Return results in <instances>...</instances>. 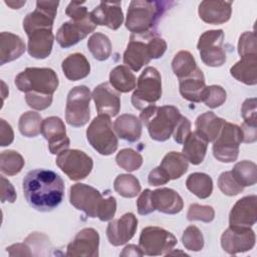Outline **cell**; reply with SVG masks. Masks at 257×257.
<instances>
[{
	"label": "cell",
	"instance_id": "1",
	"mask_svg": "<svg viewBox=\"0 0 257 257\" xmlns=\"http://www.w3.org/2000/svg\"><path fill=\"white\" fill-rule=\"evenodd\" d=\"M22 189L28 204L40 212L52 211L64 197L63 180L50 170L36 169L27 173Z\"/></svg>",
	"mask_w": 257,
	"mask_h": 257
},
{
	"label": "cell",
	"instance_id": "2",
	"mask_svg": "<svg viewBox=\"0 0 257 257\" xmlns=\"http://www.w3.org/2000/svg\"><path fill=\"white\" fill-rule=\"evenodd\" d=\"M181 117L180 110L174 105L157 106L153 104L144 108L140 114L150 137L158 142H165L170 139Z\"/></svg>",
	"mask_w": 257,
	"mask_h": 257
},
{
	"label": "cell",
	"instance_id": "3",
	"mask_svg": "<svg viewBox=\"0 0 257 257\" xmlns=\"http://www.w3.org/2000/svg\"><path fill=\"white\" fill-rule=\"evenodd\" d=\"M168 2L134 0L130 3L125 27L133 34L141 35L151 31L167 9Z\"/></svg>",
	"mask_w": 257,
	"mask_h": 257
},
{
	"label": "cell",
	"instance_id": "4",
	"mask_svg": "<svg viewBox=\"0 0 257 257\" xmlns=\"http://www.w3.org/2000/svg\"><path fill=\"white\" fill-rule=\"evenodd\" d=\"M59 84L55 71L46 67H27L15 77L16 87L25 93L52 95Z\"/></svg>",
	"mask_w": 257,
	"mask_h": 257
},
{
	"label": "cell",
	"instance_id": "5",
	"mask_svg": "<svg viewBox=\"0 0 257 257\" xmlns=\"http://www.w3.org/2000/svg\"><path fill=\"white\" fill-rule=\"evenodd\" d=\"M162 96V77L157 68L148 66L141 73L137 88L132 95V103L137 109L143 110L155 104Z\"/></svg>",
	"mask_w": 257,
	"mask_h": 257
},
{
	"label": "cell",
	"instance_id": "6",
	"mask_svg": "<svg viewBox=\"0 0 257 257\" xmlns=\"http://www.w3.org/2000/svg\"><path fill=\"white\" fill-rule=\"evenodd\" d=\"M86 139L90 146L100 155L109 156L117 149V138L112 130L109 116L98 114L86 130Z\"/></svg>",
	"mask_w": 257,
	"mask_h": 257
},
{
	"label": "cell",
	"instance_id": "7",
	"mask_svg": "<svg viewBox=\"0 0 257 257\" xmlns=\"http://www.w3.org/2000/svg\"><path fill=\"white\" fill-rule=\"evenodd\" d=\"M243 142L241 126L225 122L213 144V155L222 163L235 162L239 155V146Z\"/></svg>",
	"mask_w": 257,
	"mask_h": 257
},
{
	"label": "cell",
	"instance_id": "8",
	"mask_svg": "<svg viewBox=\"0 0 257 257\" xmlns=\"http://www.w3.org/2000/svg\"><path fill=\"white\" fill-rule=\"evenodd\" d=\"M90 90L85 85H78L69 90L65 106V119L71 126H83L90 117Z\"/></svg>",
	"mask_w": 257,
	"mask_h": 257
},
{
	"label": "cell",
	"instance_id": "9",
	"mask_svg": "<svg viewBox=\"0 0 257 257\" xmlns=\"http://www.w3.org/2000/svg\"><path fill=\"white\" fill-rule=\"evenodd\" d=\"M176 244L177 238L171 232L157 226L144 228L139 239L140 248L149 256L168 255Z\"/></svg>",
	"mask_w": 257,
	"mask_h": 257
},
{
	"label": "cell",
	"instance_id": "10",
	"mask_svg": "<svg viewBox=\"0 0 257 257\" xmlns=\"http://www.w3.org/2000/svg\"><path fill=\"white\" fill-rule=\"evenodd\" d=\"M224 32L222 29L205 31L199 38L197 48L202 61L211 67H218L226 62L227 55L223 47Z\"/></svg>",
	"mask_w": 257,
	"mask_h": 257
},
{
	"label": "cell",
	"instance_id": "11",
	"mask_svg": "<svg viewBox=\"0 0 257 257\" xmlns=\"http://www.w3.org/2000/svg\"><path fill=\"white\" fill-rule=\"evenodd\" d=\"M58 168L72 181L85 179L93 168L92 159L79 150H65L58 154L56 161Z\"/></svg>",
	"mask_w": 257,
	"mask_h": 257
},
{
	"label": "cell",
	"instance_id": "12",
	"mask_svg": "<svg viewBox=\"0 0 257 257\" xmlns=\"http://www.w3.org/2000/svg\"><path fill=\"white\" fill-rule=\"evenodd\" d=\"M69 193V201L73 207L83 211L90 218L97 217L104 199L98 190L91 186L78 183L70 187Z\"/></svg>",
	"mask_w": 257,
	"mask_h": 257
},
{
	"label": "cell",
	"instance_id": "13",
	"mask_svg": "<svg viewBox=\"0 0 257 257\" xmlns=\"http://www.w3.org/2000/svg\"><path fill=\"white\" fill-rule=\"evenodd\" d=\"M254 231L249 228L229 227L221 236V246L230 255L243 253L251 250L255 245Z\"/></svg>",
	"mask_w": 257,
	"mask_h": 257
},
{
	"label": "cell",
	"instance_id": "14",
	"mask_svg": "<svg viewBox=\"0 0 257 257\" xmlns=\"http://www.w3.org/2000/svg\"><path fill=\"white\" fill-rule=\"evenodd\" d=\"M58 5V1H37L35 10L28 13L23 20L26 34L42 28L52 29Z\"/></svg>",
	"mask_w": 257,
	"mask_h": 257
},
{
	"label": "cell",
	"instance_id": "15",
	"mask_svg": "<svg viewBox=\"0 0 257 257\" xmlns=\"http://www.w3.org/2000/svg\"><path fill=\"white\" fill-rule=\"evenodd\" d=\"M41 134L48 142L51 154L58 155L69 148L70 141L66 135L64 122L60 117L49 116L42 120Z\"/></svg>",
	"mask_w": 257,
	"mask_h": 257
},
{
	"label": "cell",
	"instance_id": "16",
	"mask_svg": "<svg viewBox=\"0 0 257 257\" xmlns=\"http://www.w3.org/2000/svg\"><path fill=\"white\" fill-rule=\"evenodd\" d=\"M96 24L91 20L90 16L81 21L64 22L56 33V41L63 48L75 45L85 38L89 33L93 32Z\"/></svg>",
	"mask_w": 257,
	"mask_h": 257
},
{
	"label": "cell",
	"instance_id": "17",
	"mask_svg": "<svg viewBox=\"0 0 257 257\" xmlns=\"http://www.w3.org/2000/svg\"><path fill=\"white\" fill-rule=\"evenodd\" d=\"M257 221V197L246 196L236 202L229 214V227L249 228Z\"/></svg>",
	"mask_w": 257,
	"mask_h": 257
},
{
	"label": "cell",
	"instance_id": "18",
	"mask_svg": "<svg viewBox=\"0 0 257 257\" xmlns=\"http://www.w3.org/2000/svg\"><path fill=\"white\" fill-rule=\"evenodd\" d=\"M99 235L93 228H84L79 231L74 239L68 244L66 249V256H98Z\"/></svg>",
	"mask_w": 257,
	"mask_h": 257
},
{
	"label": "cell",
	"instance_id": "19",
	"mask_svg": "<svg viewBox=\"0 0 257 257\" xmlns=\"http://www.w3.org/2000/svg\"><path fill=\"white\" fill-rule=\"evenodd\" d=\"M138 228V219L133 213H125L120 218L112 220L106 228V237L113 246H120L128 242Z\"/></svg>",
	"mask_w": 257,
	"mask_h": 257
},
{
	"label": "cell",
	"instance_id": "20",
	"mask_svg": "<svg viewBox=\"0 0 257 257\" xmlns=\"http://www.w3.org/2000/svg\"><path fill=\"white\" fill-rule=\"evenodd\" d=\"M92 98L98 114L115 116L120 109L119 94L114 91L107 82L98 84L92 91Z\"/></svg>",
	"mask_w": 257,
	"mask_h": 257
},
{
	"label": "cell",
	"instance_id": "21",
	"mask_svg": "<svg viewBox=\"0 0 257 257\" xmlns=\"http://www.w3.org/2000/svg\"><path fill=\"white\" fill-rule=\"evenodd\" d=\"M90 18L96 25L106 26L112 30L118 29L123 21L120 2H100L99 5L90 12Z\"/></svg>",
	"mask_w": 257,
	"mask_h": 257
},
{
	"label": "cell",
	"instance_id": "22",
	"mask_svg": "<svg viewBox=\"0 0 257 257\" xmlns=\"http://www.w3.org/2000/svg\"><path fill=\"white\" fill-rule=\"evenodd\" d=\"M200 18L209 24H222L227 22L232 13V2L205 0L199 5Z\"/></svg>",
	"mask_w": 257,
	"mask_h": 257
},
{
	"label": "cell",
	"instance_id": "23",
	"mask_svg": "<svg viewBox=\"0 0 257 257\" xmlns=\"http://www.w3.org/2000/svg\"><path fill=\"white\" fill-rule=\"evenodd\" d=\"M27 36V50L30 56L37 59H44L50 55L54 41L52 29H37L28 33Z\"/></svg>",
	"mask_w": 257,
	"mask_h": 257
},
{
	"label": "cell",
	"instance_id": "24",
	"mask_svg": "<svg viewBox=\"0 0 257 257\" xmlns=\"http://www.w3.org/2000/svg\"><path fill=\"white\" fill-rule=\"evenodd\" d=\"M151 197L155 210L165 214H178L184 207L182 197L170 188H161L152 191Z\"/></svg>",
	"mask_w": 257,
	"mask_h": 257
},
{
	"label": "cell",
	"instance_id": "25",
	"mask_svg": "<svg viewBox=\"0 0 257 257\" xmlns=\"http://www.w3.org/2000/svg\"><path fill=\"white\" fill-rule=\"evenodd\" d=\"M151 61L147 42L131 36V40L123 53V63L134 71H139L144 65Z\"/></svg>",
	"mask_w": 257,
	"mask_h": 257
},
{
	"label": "cell",
	"instance_id": "26",
	"mask_svg": "<svg viewBox=\"0 0 257 257\" xmlns=\"http://www.w3.org/2000/svg\"><path fill=\"white\" fill-rule=\"evenodd\" d=\"M206 87L204 74L199 67L190 76L180 79V93L185 99L192 102L203 100Z\"/></svg>",
	"mask_w": 257,
	"mask_h": 257
},
{
	"label": "cell",
	"instance_id": "27",
	"mask_svg": "<svg viewBox=\"0 0 257 257\" xmlns=\"http://www.w3.org/2000/svg\"><path fill=\"white\" fill-rule=\"evenodd\" d=\"M26 50L24 41L16 34L1 32L0 34V64L19 58Z\"/></svg>",
	"mask_w": 257,
	"mask_h": 257
},
{
	"label": "cell",
	"instance_id": "28",
	"mask_svg": "<svg viewBox=\"0 0 257 257\" xmlns=\"http://www.w3.org/2000/svg\"><path fill=\"white\" fill-rule=\"evenodd\" d=\"M225 122V119L217 116L212 111L204 112L196 119V133L207 143L214 142L218 138Z\"/></svg>",
	"mask_w": 257,
	"mask_h": 257
},
{
	"label": "cell",
	"instance_id": "29",
	"mask_svg": "<svg viewBox=\"0 0 257 257\" xmlns=\"http://www.w3.org/2000/svg\"><path fill=\"white\" fill-rule=\"evenodd\" d=\"M65 77L71 81H76L86 77L90 72V64L81 53L68 55L61 63Z\"/></svg>",
	"mask_w": 257,
	"mask_h": 257
},
{
	"label": "cell",
	"instance_id": "30",
	"mask_svg": "<svg viewBox=\"0 0 257 257\" xmlns=\"http://www.w3.org/2000/svg\"><path fill=\"white\" fill-rule=\"evenodd\" d=\"M113 128L120 139L131 143L139 141L142 136L141 120L134 114L124 113L118 116L113 123Z\"/></svg>",
	"mask_w": 257,
	"mask_h": 257
},
{
	"label": "cell",
	"instance_id": "31",
	"mask_svg": "<svg viewBox=\"0 0 257 257\" xmlns=\"http://www.w3.org/2000/svg\"><path fill=\"white\" fill-rule=\"evenodd\" d=\"M230 73L234 78L247 85H255L257 83V55L242 56L230 68Z\"/></svg>",
	"mask_w": 257,
	"mask_h": 257
},
{
	"label": "cell",
	"instance_id": "32",
	"mask_svg": "<svg viewBox=\"0 0 257 257\" xmlns=\"http://www.w3.org/2000/svg\"><path fill=\"white\" fill-rule=\"evenodd\" d=\"M208 143L196 132H191L189 137L184 142L183 155L188 162L193 165H199L204 161L207 153Z\"/></svg>",
	"mask_w": 257,
	"mask_h": 257
},
{
	"label": "cell",
	"instance_id": "33",
	"mask_svg": "<svg viewBox=\"0 0 257 257\" xmlns=\"http://www.w3.org/2000/svg\"><path fill=\"white\" fill-rule=\"evenodd\" d=\"M160 167L168 175L170 180H177L188 171L189 162L182 153L170 152L164 157Z\"/></svg>",
	"mask_w": 257,
	"mask_h": 257
},
{
	"label": "cell",
	"instance_id": "34",
	"mask_svg": "<svg viewBox=\"0 0 257 257\" xmlns=\"http://www.w3.org/2000/svg\"><path fill=\"white\" fill-rule=\"evenodd\" d=\"M109 83L118 92H130L136 88L137 79L127 66L118 65L110 71Z\"/></svg>",
	"mask_w": 257,
	"mask_h": 257
},
{
	"label": "cell",
	"instance_id": "35",
	"mask_svg": "<svg viewBox=\"0 0 257 257\" xmlns=\"http://www.w3.org/2000/svg\"><path fill=\"white\" fill-rule=\"evenodd\" d=\"M186 187L199 199H207L213 192V181L205 173H193L187 178Z\"/></svg>",
	"mask_w": 257,
	"mask_h": 257
},
{
	"label": "cell",
	"instance_id": "36",
	"mask_svg": "<svg viewBox=\"0 0 257 257\" xmlns=\"http://www.w3.org/2000/svg\"><path fill=\"white\" fill-rule=\"evenodd\" d=\"M197 67L194 56L187 50L179 51L172 61L173 71L179 80L190 76Z\"/></svg>",
	"mask_w": 257,
	"mask_h": 257
},
{
	"label": "cell",
	"instance_id": "37",
	"mask_svg": "<svg viewBox=\"0 0 257 257\" xmlns=\"http://www.w3.org/2000/svg\"><path fill=\"white\" fill-rule=\"evenodd\" d=\"M236 181L243 187L253 186L257 182V166L251 161H241L237 163L231 171Z\"/></svg>",
	"mask_w": 257,
	"mask_h": 257
},
{
	"label": "cell",
	"instance_id": "38",
	"mask_svg": "<svg viewBox=\"0 0 257 257\" xmlns=\"http://www.w3.org/2000/svg\"><path fill=\"white\" fill-rule=\"evenodd\" d=\"M87 47L92 56L99 61L106 60L111 54V43L109 38L102 33H94L87 40Z\"/></svg>",
	"mask_w": 257,
	"mask_h": 257
},
{
	"label": "cell",
	"instance_id": "39",
	"mask_svg": "<svg viewBox=\"0 0 257 257\" xmlns=\"http://www.w3.org/2000/svg\"><path fill=\"white\" fill-rule=\"evenodd\" d=\"M113 189L121 197L135 198L141 192V185L135 176L121 174L115 178Z\"/></svg>",
	"mask_w": 257,
	"mask_h": 257
},
{
	"label": "cell",
	"instance_id": "40",
	"mask_svg": "<svg viewBox=\"0 0 257 257\" xmlns=\"http://www.w3.org/2000/svg\"><path fill=\"white\" fill-rule=\"evenodd\" d=\"M41 115L35 111L24 112L18 122V128L22 136L26 138H34L41 133Z\"/></svg>",
	"mask_w": 257,
	"mask_h": 257
},
{
	"label": "cell",
	"instance_id": "41",
	"mask_svg": "<svg viewBox=\"0 0 257 257\" xmlns=\"http://www.w3.org/2000/svg\"><path fill=\"white\" fill-rule=\"evenodd\" d=\"M23 157L12 150L3 151L0 156L1 172L7 176H14L21 172L24 167Z\"/></svg>",
	"mask_w": 257,
	"mask_h": 257
},
{
	"label": "cell",
	"instance_id": "42",
	"mask_svg": "<svg viewBox=\"0 0 257 257\" xmlns=\"http://www.w3.org/2000/svg\"><path fill=\"white\" fill-rule=\"evenodd\" d=\"M115 162L118 167L126 172H134L142 167L143 157L133 149H122L117 153Z\"/></svg>",
	"mask_w": 257,
	"mask_h": 257
},
{
	"label": "cell",
	"instance_id": "43",
	"mask_svg": "<svg viewBox=\"0 0 257 257\" xmlns=\"http://www.w3.org/2000/svg\"><path fill=\"white\" fill-rule=\"evenodd\" d=\"M182 242L187 250L198 252L204 247V237L201 230L191 225L187 227L182 236Z\"/></svg>",
	"mask_w": 257,
	"mask_h": 257
},
{
	"label": "cell",
	"instance_id": "44",
	"mask_svg": "<svg viewBox=\"0 0 257 257\" xmlns=\"http://www.w3.org/2000/svg\"><path fill=\"white\" fill-rule=\"evenodd\" d=\"M218 187L221 192L227 196H236L244 190V187L241 186L233 177L231 171L224 172L219 176Z\"/></svg>",
	"mask_w": 257,
	"mask_h": 257
},
{
	"label": "cell",
	"instance_id": "45",
	"mask_svg": "<svg viewBox=\"0 0 257 257\" xmlns=\"http://www.w3.org/2000/svg\"><path fill=\"white\" fill-rule=\"evenodd\" d=\"M227 98L226 90L220 85H210L206 87L203 100L210 108H216L222 105Z\"/></svg>",
	"mask_w": 257,
	"mask_h": 257
},
{
	"label": "cell",
	"instance_id": "46",
	"mask_svg": "<svg viewBox=\"0 0 257 257\" xmlns=\"http://www.w3.org/2000/svg\"><path fill=\"white\" fill-rule=\"evenodd\" d=\"M215 218V211L213 207L207 205L192 204L189 207L187 213V219L189 221H202L205 223H210Z\"/></svg>",
	"mask_w": 257,
	"mask_h": 257
},
{
	"label": "cell",
	"instance_id": "47",
	"mask_svg": "<svg viewBox=\"0 0 257 257\" xmlns=\"http://www.w3.org/2000/svg\"><path fill=\"white\" fill-rule=\"evenodd\" d=\"M238 53L241 57L257 55V43L253 31H246L240 35L238 41Z\"/></svg>",
	"mask_w": 257,
	"mask_h": 257
},
{
	"label": "cell",
	"instance_id": "48",
	"mask_svg": "<svg viewBox=\"0 0 257 257\" xmlns=\"http://www.w3.org/2000/svg\"><path fill=\"white\" fill-rule=\"evenodd\" d=\"M27 104L36 110H43L50 106L52 102V95L41 94L37 92H27L25 94Z\"/></svg>",
	"mask_w": 257,
	"mask_h": 257
},
{
	"label": "cell",
	"instance_id": "49",
	"mask_svg": "<svg viewBox=\"0 0 257 257\" xmlns=\"http://www.w3.org/2000/svg\"><path fill=\"white\" fill-rule=\"evenodd\" d=\"M241 114L244 119V123L251 126H257V109L256 98L250 97L245 99L242 104Z\"/></svg>",
	"mask_w": 257,
	"mask_h": 257
},
{
	"label": "cell",
	"instance_id": "50",
	"mask_svg": "<svg viewBox=\"0 0 257 257\" xmlns=\"http://www.w3.org/2000/svg\"><path fill=\"white\" fill-rule=\"evenodd\" d=\"M84 2H70L65 10V13L73 21H81L90 16V13L87 11V8L83 6Z\"/></svg>",
	"mask_w": 257,
	"mask_h": 257
},
{
	"label": "cell",
	"instance_id": "51",
	"mask_svg": "<svg viewBox=\"0 0 257 257\" xmlns=\"http://www.w3.org/2000/svg\"><path fill=\"white\" fill-rule=\"evenodd\" d=\"M115 212H116V201L114 197L108 196L107 198L103 199V202L97 214V218L102 222L109 221L114 217Z\"/></svg>",
	"mask_w": 257,
	"mask_h": 257
},
{
	"label": "cell",
	"instance_id": "52",
	"mask_svg": "<svg viewBox=\"0 0 257 257\" xmlns=\"http://www.w3.org/2000/svg\"><path fill=\"white\" fill-rule=\"evenodd\" d=\"M148 48L151 59H157L164 55V53L167 50V42L158 36L152 37L148 42Z\"/></svg>",
	"mask_w": 257,
	"mask_h": 257
},
{
	"label": "cell",
	"instance_id": "53",
	"mask_svg": "<svg viewBox=\"0 0 257 257\" xmlns=\"http://www.w3.org/2000/svg\"><path fill=\"white\" fill-rule=\"evenodd\" d=\"M151 194H152V191L150 189H146L143 193H141L137 201L138 213L140 215H149L155 211Z\"/></svg>",
	"mask_w": 257,
	"mask_h": 257
},
{
	"label": "cell",
	"instance_id": "54",
	"mask_svg": "<svg viewBox=\"0 0 257 257\" xmlns=\"http://www.w3.org/2000/svg\"><path fill=\"white\" fill-rule=\"evenodd\" d=\"M191 132L192 131H191L190 120L187 117L182 115L180 121L178 122V124H177V126H176V128L173 133L175 142H177L178 144H184V142L189 137Z\"/></svg>",
	"mask_w": 257,
	"mask_h": 257
},
{
	"label": "cell",
	"instance_id": "55",
	"mask_svg": "<svg viewBox=\"0 0 257 257\" xmlns=\"http://www.w3.org/2000/svg\"><path fill=\"white\" fill-rule=\"evenodd\" d=\"M14 140V133L11 125L3 118L0 119V146H9Z\"/></svg>",
	"mask_w": 257,
	"mask_h": 257
},
{
	"label": "cell",
	"instance_id": "56",
	"mask_svg": "<svg viewBox=\"0 0 257 257\" xmlns=\"http://www.w3.org/2000/svg\"><path fill=\"white\" fill-rule=\"evenodd\" d=\"M170 181V178L168 175L164 172V170L159 166L155 169H153L148 177V182L152 186H161L165 185Z\"/></svg>",
	"mask_w": 257,
	"mask_h": 257
},
{
	"label": "cell",
	"instance_id": "57",
	"mask_svg": "<svg viewBox=\"0 0 257 257\" xmlns=\"http://www.w3.org/2000/svg\"><path fill=\"white\" fill-rule=\"evenodd\" d=\"M1 190H2V196H1L2 203H5V202L14 203L15 202L17 196H16V192L14 190V187L3 176L1 177Z\"/></svg>",
	"mask_w": 257,
	"mask_h": 257
},
{
	"label": "cell",
	"instance_id": "58",
	"mask_svg": "<svg viewBox=\"0 0 257 257\" xmlns=\"http://www.w3.org/2000/svg\"><path fill=\"white\" fill-rule=\"evenodd\" d=\"M7 252L10 256H31L32 252L30 247L26 243H17L7 248Z\"/></svg>",
	"mask_w": 257,
	"mask_h": 257
},
{
	"label": "cell",
	"instance_id": "59",
	"mask_svg": "<svg viewBox=\"0 0 257 257\" xmlns=\"http://www.w3.org/2000/svg\"><path fill=\"white\" fill-rule=\"evenodd\" d=\"M257 126L247 125L243 122L241 125L243 132V143H254L257 140Z\"/></svg>",
	"mask_w": 257,
	"mask_h": 257
},
{
	"label": "cell",
	"instance_id": "60",
	"mask_svg": "<svg viewBox=\"0 0 257 257\" xmlns=\"http://www.w3.org/2000/svg\"><path fill=\"white\" fill-rule=\"evenodd\" d=\"M119 255L120 256H143L145 254L142 251V249L140 248V246L138 247L137 245L131 244V245L125 246Z\"/></svg>",
	"mask_w": 257,
	"mask_h": 257
},
{
	"label": "cell",
	"instance_id": "61",
	"mask_svg": "<svg viewBox=\"0 0 257 257\" xmlns=\"http://www.w3.org/2000/svg\"><path fill=\"white\" fill-rule=\"evenodd\" d=\"M26 2L25 1H5V4L11 7L12 9H19L21 8Z\"/></svg>",
	"mask_w": 257,
	"mask_h": 257
},
{
	"label": "cell",
	"instance_id": "62",
	"mask_svg": "<svg viewBox=\"0 0 257 257\" xmlns=\"http://www.w3.org/2000/svg\"><path fill=\"white\" fill-rule=\"evenodd\" d=\"M1 84H2V98L4 100V98L6 97V95L8 93V88L6 87V84H5V82L3 80H1Z\"/></svg>",
	"mask_w": 257,
	"mask_h": 257
}]
</instances>
